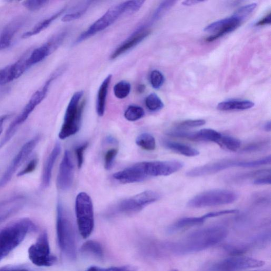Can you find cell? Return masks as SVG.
<instances>
[{"label":"cell","mask_w":271,"mask_h":271,"mask_svg":"<svg viewBox=\"0 0 271 271\" xmlns=\"http://www.w3.org/2000/svg\"><path fill=\"white\" fill-rule=\"evenodd\" d=\"M267 145V142L266 141L257 142L248 145L242 151L245 153L258 152L266 147Z\"/></svg>","instance_id":"b9f144b4"},{"label":"cell","mask_w":271,"mask_h":271,"mask_svg":"<svg viewBox=\"0 0 271 271\" xmlns=\"http://www.w3.org/2000/svg\"><path fill=\"white\" fill-rule=\"evenodd\" d=\"M0 271H29L26 269H2Z\"/></svg>","instance_id":"11a10c76"},{"label":"cell","mask_w":271,"mask_h":271,"mask_svg":"<svg viewBox=\"0 0 271 271\" xmlns=\"http://www.w3.org/2000/svg\"><path fill=\"white\" fill-rule=\"evenodd\" d=\"M241 23L238 19L232 16L230 18H226L209 24L205 28L204 31L215 34L207 38L206 41L211 42L228 33L232 32L237 29Z\"/></svg>","instance_id":"e0dca14e"},{"label":"cell","mask_w":271,"mask_h":271,"mask_svg":"<svg viewBox=\"0 0 271 271\" xmlns=\"http://www.w3.org/2000/svg\"><path fill=\"white\" fill-rule=\"evenodd\" d=\"M112 78V75L108 76L102 83L97 92L96 110L100 117H103L105 112L107 98Z\"/></svg>","instance_id":"44dd1931"},{"label":"cell","mask_w":271,"mask_h":271,"mask_svg":"<svg viewBox=\"0 0 271 271\" xmlns=\"http://www.w3.org/2000/svg\"><path fill=\"white\" fill-rule=\"evenodd\" d=\"M28 256L31 261L40 267H49L54 265L57 258L51 252L48 234L42 232L36 241L28 250Z\"/></svg>","instance_id":"9c48e42d"},{"label":"cell","mask_w":271,"mask_h":271,"mask_svg":"<svg viewBox=\"0 0 271 271\" xmlns=\"http://www.w3.org/2000/svg\"><path fill=\"white\" fill-rule=\"evenodd\" d=\"M256 166V162L255 160L239 161L224 159L193 168L188 170L186 175L191 178H197L215 174L235 167L251 168Z\"/></svg>","instance_id":"30bf717a"},{"label":"cell","mask_w":271,"mask_h":271,"mask_svg":"<svg viewBox=\"0 0 271 271\" xmlns=\"http://www.w3.org/2000/svg\"><path fill=\"white\" fill-rule=\"evenodd\" d=\"M227 235L228 231L223 227H208L190 234L171 247L179 254L196 253L217 245Z\"/></svg>","instance_id":"6da1fadb"},{"label":"cell","mask_w":271,"mask_h":271,"mask_svg":"<svg viewBox=\"0 0 271 271\" xmlns=\"http://www.w3.org/2000/svg\"><path fill=\"white\" fill-rule=\"evenodd\" d=\"M206 124V121L203 119L187 120L179 123L177 125L179 128H190L201 127Z\"/></svg>","instance_id":"ab89813d"},{"label":"cell","mask_w":271,"mask_h":271,"mask_svg":"<svg viewBox=\"0 0 271 271\" xmlns=\"http://www.w3.org/2000/svg\"><path fill=\"white\" fill-rule=\"evenodd\" d=\"M16 80L12 64L0 69V85L7 84Z\"/></svg>","instance_id":"d6a6232c"},{"label":"cell","mask_w":271,"mask_h":271,"mask_svg":"<svg viewBox=\"0 0 271 271\" xmlns=\"http://www.w3.org/2000/svg\"><path fill=\"white\" fill-rule=\"evenodd\" d=\"M148 178L168 176L182 169L183 163L177 160L144 162Z\"/></svg>","instance_id":"9a60e30c"},{"label":"cell","mask_w":271,"mask_h":271,"mask_svg":"<svg viewBox=\"0 0 271 271\" xmlns=\"http://www.w3.org/2000/svg\"><path fill=\"white\" fill-rule=\"evenodd\" d=\"M145 90V85L143 84H141L139 85V86L138 88V91L140 93L143 92Z\"/></svg>","instance_id":"f5cc1de1"},{"label":"cell","mask_w":271,"mask_h":271,"mask_svg":"<svg viewBox=\"0 0 271 271\" xmlns=\"http://www.w3.org/2000/svg\"><path fill=\"white\" fill-rule=\"evenodd\" d=\"M257 4L253 3L240 8L233 16L238 19L241 22L248 17L257 7Z\"/></svg>","instance_id":"d590c367"},{"label":"cell","mask_w":271,"mask_h":271,"mask_svg":"<svg viewBox=\"0 0 271 271\" xmlns=\"http://www.w3.org/2000/svg\"><path fill=\"white\" fill-rule=\"evenodd\" d=\"M74 165L70 152L66 150L60 165L57 177V187L63 191L69 189L74 180Z\"/></svg>","instance_id":"2e32d148"},{"label":"cell","mask_w":271,"mask_h":271,"mask_svg":"<svg viewBox=\"0 0 271 271\" xmlns=\"http://www.w3.org/2000/svg\"><path fill=\"white\" fill-rule=\"evenodd\" d=\"M146 25L139 26L137 29L118 46L111 55V60H115L122 54L134 48L146 39L150 34Z\"/></svg>","instance_id":"ac0fdd59"},{"label":"cell","mask_w":271,"mask_h":271,"mask_svg":"<svg viewBox=\"0 0 271 271\" xmlns=\"http://www.w3.org/2000/svg\"><path fill=\"white\" fill-rule=\"evenodd\" d=\"M80 251L84 254L92 255L98 259H103L104 255L102 245L92 240L85 242L81 247Z\"/></svg>","instance_id":"4316f807"},{"label":"cell","mask_w":271,"mask_h":271,"mask_svg":"<svg viewBox=\"0 0 271 271\" xmlns=\"http://www.w3.org/2000/svg\"><path fill=\"white\" fill-rule=\"evenodd\" d=\"M217 144L225 150L236 152L241 146V141L238 139L232 136L222 135Z\"/></svg>","instance_id":"f1b7e54d"},{"label":"cell","mask_w":271,"mask_h":271,"mask_svg":"<svg viewBox=\"0 0 271 271\" xmlns=\"http://www.w3.org/2000/svg\"><path fill=\"white\" fill-rule=\"evenodd\" d=\"M131 91V85L126 81L117 83L113 88V92L115 96L119 99L126 98Z\"/></svg>","instance_id":"4dcf8cb0"},{"label":"cell","mask_w":271,"mask_h":271,"mask_svg":"<svg viewBox=\"0 0 271 271\" xmlns=\"http://www.w3.org/2000/svg\"><path fill=\"white\" fill-rule=\"evenodd\" d=\"M270 13H269L265 18L260 20L256 23V26H263L265 24H269L270 23Z\"/></svg>","instance_id":"7dc6e473"},{"label":"cell","mask_w":271,"mask_h":271,"mask_svg":"<svg viewBox=\"0 0 271 271\" xmlns=\"http://www.w3.org/2000/svg\"><path fill=\"white\" fill-rule=\"evenodd\" d=\"M136 143L141 149L148 151H154L156 148L155 139L149 133L139 135L136 139Z\"/></svg>","instance_id":"83f0119b"},{"label":"cell","mask_w":271,"mask_h":271,"mask_svg":"<svg viewBox=\"0 0 271 271\" xmlns=\"http://www.w3.org/2000/svg\"><path fill=\"white\" fill-rule=\"evenodd\" d=\"M88 142L84 143L79 146L76 150V154L77 159V164L79 168H81L84 161V153L88 146Z\"/></svg>","instance_id":"60d3db41"},{"label":"cell","mask_w":271,"mask_h":271,"mask_svg":"<svg viewBox=\"0 0 271 271\" xmlns=\"http://www.w3.org/2000/svg\"><path fill=\"white\" fill-rule=\"evenodd\" d=\"M264 129L266 132H270L271 131L270 121H268L264 125Z\"/></svg>","instance_id":"816d5d0a"},{"label":"cell","mask_w":271,"mask_h":271,"mask_svg":"<svg viewBox=\"0 0 271 271\" xmlns=\"http://www.w3.org/2000/svg\"><path fill=\"white\" fill-rule=\"evenodd\" d=\"M9 115H3L0 116V135H1L4 131V125L5 121L9 118Z\"/></svg>","instance_id":"c3c4849f"},{"label":"cell","mask_w":271,"mask_h":271,"mask_svg":"<svg viewBox=\"0 0 271 271\" xmlns=\"http://www.w3.org/2000/svg\"><path fill=\"white\" fill-rule=\"evenodd\" d=\"M25 21L24 17H18L13 20L5 28L0 39L11 43L14 36L20 30Z\"/></svg>","instance_id":"d4e9b609"},{"label":"cell","mask_w":271,"mask_h":271,"mask_svg":"<svg viewBox=\"0 0 271 271\" xmlns=\"http://www.w3.org/2000/svg\"><path fill=\"white\" fill-rule=\"evenodd\" d=\"M61 72V70H58L46 82L43 87L38 90L31 97L30 101L23 108L20 115L14 120L9 125L8 129L2 139L3 142L7 144L8 142L16 134L19 127L27 120L28 117L35 108L42 102L45 98L52 82Z\"/></svg>","instance_id":"5b68a950"},{"label":"cell","mask_w":271,"mask_h":271,"mask_svg":"<svg viewBox=\"0 0 271 271\" xmlns=\"http://www.w3.org/2000/svg\"><path fill=\"white\" fill-rule=\"evenodd\" d=\"M38 163L37 159H33L18 174L17 176L21 177L33 173L37 166Z\"/></svg>","instance_id":"7bdbcfd3"},{"label":"cell","mask_w":271,"mask_h":271,"mask_svg":"<svg viewBox=\"0 0 271 271\" xmlns=\"http://www.w3.org/2000/svg\"><path fill=\"white\" fill-rule=\"evenodd\" d=\"M170 137L188 139L195 141H210L218 143L222 135L212 129H203L197 132H185L173 131L170 133Z\"/></svg>","instance_id":"d6986e66"},{"label":"cell","mask_w":271,"mask_h":271,"mask_svg":"<svg viewBox=\"0 0 271 271\" xmlns=\"http://www.w3.org/2000/svg\"><path fill=\"white\" fill-rule=\"evenodd\" d=\"M271 183V178L270 175L267 176L266 177H264L263 178H260L257 179L253 181V184L255 185H265V184H270Z\"/></svg>","instance_id":"bcb514c9"},{"label":"cell","mask_w":271,"mask_h":271,"mask_svg":"<svg viewBox=\"0 0 271 271\" xmlns=\"http://www.w3.org/2000/svg\"><path fill=\"white\" fill-rule=\"evenodd\" d=\"M40 137L37 136L25 143L11 162L5 173L0 178V190L6 186L14 175L30 156L38 144Z\"/></svg>","instance_id":"7c38bea8"},{"label":"cell","mask_w":271,"mask_h":271,"mask_svg":"<svg viewBox=\"0 0 271 271\" xmlns=\"http://www.w3.org/2000/svg\"><path fill=\"white\" fill-rule=\"evenodd\" d=\"M264 264L265 262L261 260L246 256H235L218 263L214 266V268L219 271H238L261 267Z\"/></svg>","instance_id":"5bb4252c"},{"label":"cell","mask_w":271,"mask_h":271,"mask_svg":"<svg viewBox=\"0 0 271 271\" xmlns=\"http://www.w3.org/2000/svg\"><path fill=\"white\" fill-rule=\"evenodd\" d=\"M49 3L45 0H28L22 3V5L27 9L35 11L44 7Z\"/></svg>","instance_id":"74e56055"},{"label":"cell","mask_w":271,"mask_h":271,"mask_svg":"<svg viewBox=\"0 0 271 271\" xmlns=\"http://www.w3.org/2000/svg\"><path fill=\"white\" fill-rule=\"evenodd\" d=\"M254 271H264V270H254Z\"/></svg>","instance_id":"6f0895ef"},{"label":"cell","mask_w":271,"mask_h":271,"mask_svg":"<svg viewBox=\"0 0 271 271\" xmlns=\"http://www.w3.org/2000/svg\"><path fill=\"white\" fill-rule=\"evenodd\" d=\"M163 143L167 149L185 156L195 157L200 154L196 149L180 142L164 140Z\"/></svg>","instance_id":"cb8c5ba5"},{"label":"cell","mask_w":271,"mask_h":271,"mask_svg":"<svg viewBox=\"0 0 271 271\" xmlns=\"http://www.w3.org/2000/svg\"><path fill=\"white\" fill-rule=\"evenodd\" d=\"M170 271H179V270H176V269H174V270H170Z\"/></svg>","instance_id":"9f6ffc18"},{"label":"cell","mask_w":271,"mask_h":271,"mask_svg":"<svg viewBox=\"0 0 271 271\" xmlns=\"http://www.w3.org/2000/svg\"><path fill=\"white\" fill-rule=\"evenodd\" d=\"M203 2H204L194 1V0H188V1L183 2L182 4L185 6H192Z\"/></svg>","instance_id":"681fc988"},{"label":"cell","mask_w":271,"mask_h":271,"mask_svg":"<svg viewBox=\"0 0 271 271\" xmlns=\"http://www.w3.org/2000/svg\"><path fill=\"white\" fill-rule=\"evenodd\" d=\"M87 271H101L100 267L95 266H90L87 270Z\"/></svg>","instance_id":"db71d44e"},{"label":"cell","mask_w":271,"mask_h":271,"mask_svg":"<svg viewBox=\"0 0 271 271\" xmlns=\"http://www.w3.org/2000/svg\"><path fill=\"white\" fill-rule=\"evenodd\" d=\"M238 212L237 210H226L216 212H209L203 217L206 220L211 218H215L219 216H221L226 215H228V214H235Z\"/></svg>","instance_id":"ee69618b"},{"label":"cell","mask_w":271,"mask_h":271,"mask_svg":"<svg viewBox=\"0 0 271 271\" xmlns=\"http://www.w3.org/2000/svg\"><path fill=\"white\" fill-rule=\"evenodd\" d=\"M61 152V146L59 142H56L45 163L41 176V187L46 189L51 184L53 170Z\"/></svg>","instance_id":"ffe728a7"},{"label":"cell","mask_w":271,"mask_h":271,"mask_svg":"<svg viewBox=\"0 0 271 271\" xmlns=\"http://www.w3.org/2000/svg\"><path fill=\"white\" fill-rule=\"evenodd\" d=\"M83 94V91H78L70 98L59 133L60 139H65L76 134L80 130L85 105V102L82 101Z\"/></svg>","instance_id":"8992f818"},{"label":"cell","mask_w":271,"mask_h":271,"mask_svg":"<svg viewBox=\"0 0 271 271\" xmlns=\"http://www.w3.org/2000/svg\"><path fill=\"white\" fill-rule=\"evenodd\" d=\"M101 271H136V268L132 266L111 267L107 268L100 267Z\"/></svg>","instance_id":"f6af8a7d"},{"label":"cell","mask_w":271,"mask_h":271,"mask_svg":"<svg viewBox=\"0 0 271 271\" xmlns=\"http://www.w3.org/2000/svg\"><path fill=\"white\" fill-rule=\"evenodd\" d=\"M238 194L226 189H214L200 193L189 201L188 206L193 208H201L228 205L237 201Z\"/></svg>","instance_id":"ba28073f"},{"label":"cell","mask_w":271,"mask_h":271,"mask_svg":"<svg viewBox=\"0 0 271 271\" xmlns=\"http://www.w3.org/2000/svg\"><path fill=\"white\" fill-rule=\"evenodd\" d=\"M176 3V2L174 1H165L161 4L154 12L152 18V22L160 20L175 5Z\"/></svg>","instance_id":"836d02e7"},{"label":"cell","mask_w":271,"mask_h":271,"mask_svg":"<svg viewBox=\"0 0 271 271\" xmlns=\"http://www.w3.org/2000/svg\"><path fill=\"white\" fill-rule=\"evenodd\" d=\"M118 150L116 149H111L107 151L105 155V167L106 169H110L118 154Z\"/></svg>","instance_id":"f35d334b"},{"label":"cell","mask_w":271,"mask_h":271,"mask_svg":"<svg viewBox=\"0 0 271 271\" xmlns=\"http://www.w3.org/2000/svg\"><path fill=\"white\" fill-rule=\"evenodd\" d=\"M164 81V77L160 71L158 70L152 71L150 75V83L154 89L156 90L160 89Z\"/></svg>","instance_id":"8d00e7d4"},{"label":"cell","mask_w":271,"mask_h":271,"mask_svg":"<svg viewBox=\"0 0 271 271\" xmlns=\"http://www.w3.org/2000/svg\"><path fill=\"white\" fill-rule=\"evenodd\" d=\"M75 209L80 234L86 239L91 235L94 227V209L91 197L84 192L79 193L76 200Z\"/></svg>","instance_id":"52a82bcc"},{"label":"cell","mask_w":271,"mask_h":271,"mask_svg":"<svg viewBox=\"0 0 271 271\" xmlns=\"http://www.w3.org/2000/svg\"><path fill=\"white\" fill-rule=\"evenodd\" d=\"M66 35L65 32L59 33L51 38L45 44L34 50L27 58L28 66L30 67L47 58L61 45Z\"/></svg>","instance_id":"4fadbf2b"},{"label":"cell","mask_w":271,"mask_h":271,"mask_svg":"<svg viewBox=\"0 0 271 271\" xmlns=\"http://www.w3.org/2000/svg\"><path fill=\"white\" fill-rule=\"evenodd\" d=\"M160 198L158 192L152 190L145 191L124 200L117 205V211L127 215L135 213L158 202Z\"/></svg>","instance_id":"8fae6325"},{"label":"cell","mask_w":271,"mask_h":271,"mask_svg":"<svg viewBox=\"0 0 271 271\" xmlns=\"http://www.w3.org/2000/svg\"><path fill=\"white\" fill-rule=\"evenodd\" d=\"M145 3L144 1H128L113 6L109 8L104 15L93 23L87 31L82 33L75 41V44L89 39L98 33L106 30L118 20L124 14L138 11Z\"/></svg>","instance_id":"7a4b0ae2"},{"label":"cell","mask_w":271,"mask_h":271,"mask_svg":"<svg viewBox=\"0 0 271 271\" xmlns=\"http://www.w3.org/2000/svg\"><path fill=\"white\" fill-rule=\"evenodd\" d=\"M206 219L202 216L201 217H186L181 218L172 225L167 229L169 234H174L187 228L203 224Z\"/></svg>","instance_id":"7402d4cb"},{"label":"cell","mask_w":271,"mask_h":271,"mask_svg":"<svg viewBox=\"0 0 271 271\" xmlns=\"http://www.w3.org/2000/svg\"><path fill=\"white\" fill-rule=\"evenodd\" d=\"M145 105L149 110L154 112L159 111L164 107V104L161 99L155 93H151L147 96Z\"/></svg>","instance_id":"1f68e13d"},{"label":"cell","mask_w":271,"mask_h":271,"mask_svg":"<svg viewBox=\"0 0 271 271\" xmlns=\"http://www.w3.org/2000/svg\"><path fill=\"white\" fill-rule=\"evenodd\" d=\"M11 45L9 42H6L0 39V51L5 50L9 47Z\"/></svg>","instance_id":"f907efd6"},{"label":"cell","mask_w":271,"mask_h":271,"mask_svg":"<svg viewBox=\"0 0 271 271\" xmlns=\"http://www.w3.org/2000/svg\"><path fill=\"white\" fill-rule=\"evenodd\" d=\"M66 10V8H63L54 13L53 15L47 19L39 22L31 31L24 33L22 36V38L24 39L30 38L45 31L55 20L60 17Z\"/></svg>","instance_id":"603a6c76"},{"label":"cell","mask_w":271,"mask_h":271,"mask_svg":"<svg viewBox=\"0 0 271 271\" xmlns=\"http://www.w3.org/2000/svg\"><path fill=\"white\" fill-rule=\"evenodd\" d=\"M35 227L30 219L21 218L6 226L0 232V261L17 248Z\"/></svg>","instance_id":"277c9868"},{"label":"cell","mask_w":271,"mask_h":271,"mask_svg":"<svg viewBox=\"0 0 271 271\" xmlns=\"http://www.w3.org/2000/svg\"><path fill=\"white\" fill-rule=\"evenodd\" d=\"M56 232L61 251L70 260L77 255V239L74 224L62 203L57 205Z\"/></svg>","instance_id":"3957f363"},{"label":"cell","mask_w":271,"mask_h":271,"mask_svg":"<svg viewBox=\"0 0 271 271\" xmlns=\"http://www.w3.org/2000/svg\"><path fill=\"white\" fill-rule=\"evenodd\" d=\"M145 116L143 108L138 106H130L127 108L124 113L125 118L130 121H136Z\"/></svg>","instance_id":"f546056e"},{"label":"cell","mask_w":271,"mask_h":271,"mask_svg":"<svg viewBox=\"0 0 271 271\" xmlns=\"http://www.w3.org/2000/svg\"><path fill=\"white\" fill-rule=\"evenodd\" d=\"M92 2H88L84 4L83 7L81 8L79 10L73 12L67 13L62 18L63 22H70L77 20L82 17L88 11Z\"/></svg>","instance_id":"e575fe53"},{"label":"cell","mask_w":271,"mask_h":271,"mask_svg":"<svg viewBox=\"0 0 271 271\" xmlns=\"http://www.w3.org/2000/svg\"><path fill=\"white\" fill-rule=\"evenodd\" d=\"M254 105L249 101H231L219 103L217 109L220 111L245 110L253 108Z\"/></svg>","instance_id":"484cf974"}]
</instances>
